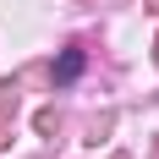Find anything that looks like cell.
Listing matches in <instances>:
<instances>
[{
  "instance_id": "cell-1",
  "label": "cell",
  "mask_w": 159,
  "mask_h": 159,
  "mask_svg": "<svg viewBox=\"0 0 159 159\" xmlns=\"http://www.w3.org/2000/svg\"><path fill=\"white\" fill-rule=\"evenodd\" d=\"M77 71H82V55H77V49H71V55H66V61L55 66V77H61V82H71V77H77Z\"/></svg>"
}]
</instances>
